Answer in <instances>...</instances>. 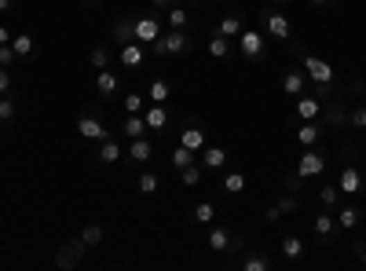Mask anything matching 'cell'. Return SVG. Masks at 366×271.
Segmentation results:
<instances>
[{"mask_svg":"<svg viewBox=\"0 0 366 271\" xmlns=\"http://www.w3.org/2000/svg\"><path fill=\"white\" fill-rule=\"evenodd\" d=\"M256 19H260V33H264V37H274V41H290V37H293L290 15H286V11H274V4H268Z\"/></svg>","mask_w":366,"mask_h":271,"instance_id":"cell-1","label":"cell"},{"mask_svg":"<svg viewBox=\"0 0 366 271\" xmlns=\"http://www.w3.org/2000/svg\"><path fill=\"white\" fill-rule=\"evenodd\" d=\"M293 51L300 55V70L308 73V81H311V85H333V67H330V62H326V59L311 55V51L297 48V44H293Z\"/></svg>","mask_w":366,"mask_h":271,"instance_id":"cell-2","label":"cell"},{"mask_svg":"<svg viewBox=\"0 0 366 271\" xmlns=\"http://www.w3.org/2000/svg\"><path fill=\"white\" fill-rule=\"evenodd\" d=\"M238 51H242V59H250V62H264V55H268V41H264V33L260 30H242L238 37Z\"/></svg>","mask_w":366,"mask_h":271,"instance_id":"cell-3","label":"cell"},{"mask_svg":"<svg viewBox=\"0 0 366 271\" xmlns=\"http://www.w3.org/2000/svg\"><path fill=\"white\" fill-rule=\"evenodd\" d=\"M85 253H88V246H85V238H81V235H77V238H67V242H62V246L55 250V268H62V271L81 268Z\"/></svg>","mask_w":366,"mask_h":271,"instance_id":"cell-4","label":"cell"},{"mask_svg":"<svg viewBox=\"0 0 366 271\" xmlns=\"http://www.w3.org/2000/svg\"><path fill=\"white\" fill-rule=\"evenodd\" d=\"M326 165H330V154L319 150V143H315V147H308L304 154H300L297 173L304 176V180H311V176H322V173H326Z\"/></svg>","mask_w":366,"mask_h":271,"instance_id":"cell-5","label":"cell"},{"mask_svg":"<svg viewBox=\"0 0 366 271\" xmlns=\"http://www.w3.org/2000/svg\"><path fill=\"white\" fill-rule=\"evenodd\" d=\"M209 246H213L216 253H231V250H242L245 242H242V235H234V231H227V227L209 224Z\"/></svg>","mask_w":366,"mask_h":271,"instance_id":"cell-6","label":"cell"},{"mask_svg":"<svg viewBox=\"0 0 366 271\" xmlns=\"http://www.w3.org/2000/svg\"><path fill=\"white\" fill-rule=\"evenodd\" d=\"M77 136L81 139H96V143H103V139L110 136V128H103V121H99V114H81L77 118Z\"/></svg>","mask_w":366,"mask_h":271,"instance_id":"cell-7","label":"cell"},{"mask_svg":"<svg viewBox=\"0 0 366 271\" xmlns=\"http://www.w3.org/2000/svg\"><path fill=\"white\" fill-rule=\"evenodd\" d=\"M162 44H165V55H191V51H194V37L187 30H173V33L162 37Z\"/></svg>","mask_w":366,"mask_h":271,"instance_id":"cell-8","label":"cell"},{"mask_svg":"<svg viewBox=\"0 0 366 271\" xmlns=\"http://www.w3.org/2000/svg\"><path fill=\"white\" fill-rule=\"evenodd\" d=\"M337 187H341V195H363V191H366V176H363L351 161H345V169H341V180H337Z\"/></svg>","mask_w":366,"mask_h":271,"instance_id":"cell-9","label":"cell"},{"mask_svg":"<svg viewBox=\"0 0 366 271\" xmlns=\"http://www.w3.org/2000/svg\"><path fill=\"white\" fill-rule=\"evenodd\" d=\"M180 143L191 147L194 154H202V150H205V128H202V121L191 118L187 125H183V128H180Z\"/></svg>","mask_w":366,"mask_h":271,"instance_id":"cell-10","label":"cell"},{"mask_svg":"<svg viewBox=\"0 0 366 271\" xmlns=\"http://www.w3.org/2000/svg\"><path fill=\"white\" fill-rule=\"evenodd\" d=\"M117 92H121V77H117L110 67L107 70H96V96L99 99H114Z\"/></svg>","mask_w":366,"mask_h":271,"instance_id":"cell-11","label":"cell"},{"mask_svg":"<svg viewBox=\"0 0 366 271\" xmlns=\"http://www.w3.org/2000/svg\"><path fill=\"white\" fill-rule=\"evenodd\" d=\"M158 37H162L158 15H136V41L139 44H150V41H158Z\"/></svg>","mask_w":366,"mask_h":271,"instance_id":"cell-12","label":"cell"},{"mask_svg":"<svg viewBox=\"0 0 366 271\" xmlns=\"http://www.w3.org/2000/svg\"><path fill=\"white\" fill-rule=\"evenodd\" d=\"M150 154H154V143H150L147 136H139V139H128L125 161H132V165H147V161H150Z\"/></svg>","mask_w":366,"mask_h":271,"instance_id":"cell-13","label":"cell"},{"mask_svg":"<svg viewBox=\"0 0 366 271\" xmlns=\"http://www.w3.org/2000/svg\"><path fill=\"white\" fill-rule=\"evenodd\" d=\"M311 231H315L319 246H330V242H333V235H337V216H330V213H319L315 220H311Z\"/></svg>","mask_w":366,"mask_h":271,"instance_id":"cell-14","label":"cell"},{"mask_svg":"<svg viewBox=\"0 0 366 271\" xmlns=\"http://www.w3.org/2000/svg\"><path fill=\"white\" fill-rule=\"evenodd\" d=\"M117 59H121V67L136 70V67H143V59H147V44L128 41V44H121V51H117Z\"/></svg>","mask_w":366,"mask_h":271,"instance_id":"cell-15","label":"cell"},{"mask_svg":"<svg viewBox=\"0 0 366 271\" xmlns=\"http://www.w3.org/2000/svg\"><path fill=\"white\" fill-rule=\"evenodd\" d=\"M322 136H326V125L319 118L315 121H300V128H297V143L300 147H315Z\"/></svg>","mask_w":366,"mask_h":271,"instance_id":"cell-16","label":"cell"},{"mask_svg":"<svg viewBox=\"0 0 366 271\" xmlns=\"http://www.w3.org/2000/svg\"><path fill=\"white\" fill-rule=\"evenodd\" d=\"M227 161H231V154H227L224 147H205V150H202V158H198V165H202L205 173H220Z\"/></svg>","mask_w":366,"mask_h":271,"instance_id":"cell-17","label":"cell"},{"mask_svg":"<svg viewBox=\"0 0 366 271\" xmlns=\"http://www.w3.org/2000/svg\"><path fill=\"white\" fill-rule=\"evenodd\" d=\"M322 125H326V132H330V128H345V125H348V107H345V99H341V96H333V99H330V110H326Z\"/></svg>","mask_w":366,"mask_h":271,"instance_id":"cell-18","label":"cell"},{"mask_svg":"<svg viewBox=\"0 0 366 271\" xmlns=\"http://www.w3.org/2000/svg\"><path fill=\"white\" fill-rule=\"evenodd\" d=\"M143 121H147V128H154V132H165L173 118H168V107H165V103H150V107L143 110Z\"/></svg>","mask_w":366,"mask_h":271,"instance_id":"cell-19","label":"cell"},{"mask_svg":"<svg viewBox=\"0 0 366 271\" xmlns=\"http://www.w3.org/2000/svg\"><path fill=\"white\" fill-rule=\"evenodd\" d=\"M121 158H125V154H121V139H117V136H107L99 143V150H96V161L99 165H117Z\"/></svg>","mask_w":366,"mask_h":271,"instance_id":"cell-20","label":"cell"},{"mask_svg":"<svg viewBox=\"0 0 366 271\" xmlns=\"http://www.w3.org/2000/svg\"><path fill=\"white\" fill-rule=\"evenodd\" d=\"M304 88H308V73L304 70H286L282 73V92L286 96H304Z\"/></svg>","mask_w":366,"mask_h":271,"instance_id":"cell-21","label":"cell"},{"mask_svg":"<svg viewBox=\"0 0 366 271\" xmlns=\"http://www.w3.org/2000/svg\"><path fill=\"white\" fill-rule=\"evenodd\" d=\"M242 30H245L242 11H227V15L220 19V26H216V33H220V37H231V41H234V37H238Z\"/></svg>","mask_w":366,"mask_h":271,"instance_id":"cell-22","label":"cell"},{"mask_svg":"<svg viewBox=\"0 0 366 271\" xmlns=\"http://www.w3.org/2000/svg\"><path fill=\"white\" fill-rule=\"evenodd\" d=\"M322 114V99H315V96H297V118L300 121H315Z\"/></svg>","mask_w":366,"mask_h":271,"instance_id":"cell-23","label":"cell"},{"mask_svg":"<svg viewBox=\"0 0 366 271\" xmlns=\"http://www.w3.org/2000/svg\"><path fill=\"white\" fill-rule=\"evenodd\" d=\"M359 224H363V213L356 209V205H337V227L356 231Z\"/></svg>","mask_w":366,"mask_h":271,"instance_id":"cell-24","label":"cell"},{"mask_svg":"<svg viewBox=\"0 0 366 271\" xmlns=\"http://www.w3.org/2000/svg\"><path fill=\"white\" fill-rule=\"evenodd\" d=\"M242 271H271V256L264 250H250L242 256Z\"/></svg>","mask_w":366,"mask_h":271,"instance_id":"cell-25","label":"cell"},{"mask_svg":"<svg viewBox=\"0 0 366 271\" xmlns=\"http://www.w3.org/2000/svg\"><path fill=\"white\" fill-rule=\"evenodd\" d=\"M121 132H125V139H139V136H147L150 128H147V121H143V114H128V118L121 121Z\"/></svg>","mask_w":366,"mask_h":271,"instance_id":"cell-26","label":"cell"},{"mask_svg":"<svg viewBox=\"0 0 366 271\" xmlns=\"http://www.w3.org/2000/svg\"><path fill=\"white\" fill-rule=\"evenodd\" d=\"M147 99L150 103H168L173 99V85H168L165 77H154V81L147 85Z\"/></svg>","mask_w":366,"mask_h":271,"instance_id":"cell-27","label":"cell"},{"mask_svg":"<svg viewBox=\"0 0 366 271\" xmlns=\"http://www.w3.org/2000/svg\"><path fill=\"white\" fill-rule=\"evenodd\" d=\"M11 48H15V55H19V59H33V55H37V41H33L30 33L11 37Z\"/></svg>","mask_w":366,"mask_h":271,"instance_id":"cell-28","label":"cell"},{"mask_svg":"<svg viewBox=\"0 0 366 271\" xmlns=\"http://www.w3.org/2000/svg\"><path fill=\"white\" fill-rule=\"evenodd\" d=\"M231 51H234V41H231V37L213 33V41H209V55H213V59H231Z\"/></svg>","mask_w":366,"mask_h":271,"instance_id":"cell-29","label":"cell"},{"mask_svg":"<svg viewBox=\"0 0 366 271\" xmlns=\"http://www.w3.org/2000/svg\"><path fill=\"white\" fill-rule=\"evenodd\" d=\"M114 41H117V44L136 41V19H117V22H114Z\"/></svg>","mask_w":366,"mask_h":271,"instance_id":"cell-30","label":"cell"},{"mask_svg":"<svg viewBox=\"0 0 366 271\" xmlns=\"http://www.w3.org/2000/svg\"><path fill=\"white\" fill-rule=\"evenodd\" d=\"M282 256H286V261H290V264H297L300 261V256H304V242H300L297 235H290V238H282Z\"/></svg>","mask_w":366,"mask_h":271,"instance_id":"cell-31","label":"cell"},{"mask_svg":"<svg viewBox=\"0 0 366 271\" xmlns=\"http://www.w3.org/2000/svg\"><path fill=\"white\" fill-rule=\"evenodd\" d=\"M136 191H139V195H158V191H162V180H158V173H139V180H136Z\"/></svg>","mask_w":366,"mask_h":271,"instance_id":"cell-32","label":"cell"},{"mask_svg":"<svg viewBox=\"0 0 366 271\" xmlns=\"http://www.w3.org/2000/svg\"><path fill=\"white\" fill-rule=\"evenodd\" d=\"M220 187H224V195H242L245 191V173H227L220 180Z\"/></svg>","mask_w":366,"mask_h":271,"instance_id":"cell-33","label":"cell"},{"mask_svg":"<svg viewBox=\"0 0 366 271\" xmlns=\"http://www.w3.org/2000/svg\"><path fill=\"white\" fill-rule=\"evenodd\" d=\"M213 216H216V209H213V202H198V205H194V209H191V220L194 224H213Z\"/></svg>","mask_w":366,"mask_h":271,"instance_id":"cell-34","label":"cell"},{"mask_svg":"<svg viewBox=\"0 0 366 271\" xmlns=\"http://www.w3.org/2000/svg\"><path fill=\"white\" fill-rule=\"evenodd\" d=\"M88 62H92L96 70H107V67H110V48H107V44H96V48L88 51Z\"/></svg>","mask_w":366,"mask_h":271,"instance_id":"cell-35","label":"cell"},{"mask_svg":"<svg viewBox=\"0 0 366 271\" xmlns=\"http://www.w3.org/2000/svg\"><path fill=\"white\" fill-rule=\"evenodd\" d=\"M194 161H198V158H194V150H191V147H183V143H180V147L173 150V169H176V173H180V169H187V165H194Z\"/></svg>","mask_w":366,"mask_h":271,"instance_id":"cell-36","label":"cell"},{"mask_svg":"<svg viewBox=\"0 0 366 271\" xmlns=\"http://www.w3.org/2000/svg\"><path fill=\"white\" fill-rule=\"evenodd\" d=\"M319 202L326 205V209H337V205H341V187H337V184H326V187L319 191Z\"/></svg>","mask_w":366,"mask_h":271,"instance_id":"cell-37","label":"cell"},{"mask_svg":"<svg viewBox=\"0 0 366 271\" xmlns=\"http://www.w3.org/2000/svg\"><path fill=\"white\" fill-rule=\"evenodd\" d=\"M202 173H205V169H202L198 161H194V165H187V169H180V184H183V187H198Z\"/></svg>","mask_w":366,"mask_h":271,"instance_id":"cell-38","label":"cell"},{"mask_svg":"<svg viewBox=\"0 0 366 271\" xmlns=\"http://www.w3.org/2000/svg\"><path fill=\"white\" fill-rule=\"evenodd\" d=\"M168 26H173V30H187V8L183 4H176V8H168Z\"/></svg>","mask_w":366,"mask_h":271,"instance_id":"cell-39","label":"cell"},{"mask_svg":"<svg viewBox=\"0 0 366 271\" xmlns=\"http://www.w3.org/2000/svg\"><path fill=\"white\" fill-rule=\"evenodd\" d=\"M81 238H85L88 250L99 246V242H103V227H99V224H85V227H81Z\"/></svg>","mask_w":366,"mask_h":271,"instance_id":"cell-40","label":"cell"},{"mask_svg":"<svg viewBox=\"0 0 366 271\" xmlns=\"http://www.w3.org/2000/svg\"><path fill=\"white\" fill-rule=\"evenodd\" d=\"M279 209H282V216H290V213H300V198L293 195V191H286V195L279 198Z\"/></svg>","mask_w":366,"mask_h":271,"instance_id":"cell-41","label":"cell"},{"mask_svg":"<svg viewBox=\"0 0 366 271\" xmlns=\"http://www.w3.org/2000/svg\"><path fill=\"white\" fill-rule=\"evenodd\" d=\"M11 118H15V99L8 92V96H0V121H11Z\"/></svg>","mask_w":366,"mask_h":271,"instance_id":"cell-42","label":"cell"},{"mask_svg":"<svg viewBox=\"0 0 366 271\" xmlns=\"http://www.w3.org/2000/svg\"><path fill=\"white\" fill-rule=\"evenodd\" d=\"M348 125L351 128H366V103H359V107L348 114Z\"/></svg>","mask_w":366,"mask_h":271,"instance_id":"cell-43","label":"cell"},{"mask_svg":"<svg viewBox=\"0 0 366 271\" xmlns=\"http://www.w3.org/2000/svg\"><path fill=\"white\" fill-rule=\"evenodd\" d=\"M125 110H128V114H143V96H139V92H128V96H125Z\"/></svg>","mask_w":366,"mask_h":271,"instance_id":"cell-44","label":"cell"},{"mask_svg":"<svg viewBox=\"0 0 366 271\" xmlns=\"http://www.w3.org/2000/svg\"><path fill=\"white\" fill-rule=\"evenodd\" d=\"M300 184H304V176H300L297 169H290V173H286V191H293V195H297V191H300Z\"/></svg>","mask_w":366,"mask_h":271,"instance_id":"cell-45","label":"cell"},{"mask_svg":"<svg viewBox=\"0 0 366 271\" xmlns=\"http://www.w3.org/2000/svg\"><path fill=\"white\" fill-rule=\"evenodd\" d=\"M15 59H19V55H15V48H11V44H0V67H11Z\"/></svg>","mask_w":366,"mask_h":271,"instance_id":"cell-46","label":"cell"},{"mask_svg":"<svg viewBox=\"0 0 366 271\" xmlns=\"http://www.w3.org/2000/svg\"><path fill=\"white\" fill-rule=\"evenodd\" d=\"M8 92H11V70L0 67V96H8Z\"/></svg>","mask_w":366,"mask_h":271,"instance_id":"cell-47","label":"cell"},{"mask_svg":"<svg viewBox=\"0 0 366 271\" xmlns=\"http://www.w3.org/2000/svg\"><path fill=\"white\" fill-rule=\"evenodd\" d=\"M351 253H356V261L366 268V238L363 242H351Z\"/></svg>","mask_w":366,"mask_h":271,"instance_id":"cell-48","label":"cell"},{"mask_svg":"<svg viewBox=\"0 0 366 271\" xmlns=\"http://www.w3.org/2000/svg\"><path fill=\"white\" fill-rule=\"evenodd\" d=\"M264 220H268V224H279V220H282V209H279V205H271V209L264 213Z\"/></svg>","mask_w":366,"mask_h":271,"instance_id":"cell-49","label":"cell"},{"mask_svg":"<svg viewBox=\"0 0 366 271\" xmlns=\"http://www.w3.org/2000/svg\"><path fill=\"white\" fill-rule=\"evenodd\" d=\"M0 44H11V33H8V26H0Z\"/></svg>","mask_w":366,"mask_h":271,"instance_id":"cell-50","label":"cell"},{"mask_svg":"<svg viewBox=\"0 0 366 271\" xmlns=\"http://www.w3.org/2000/svg\"><path fill=\"white\" fill-rule=\"evenodd\" d=\"M308 4H311V8H330L333 0H308Z\"/></svg>","mask_w":366,"mask_h":271,"instance_id":"cell-51","label":"cell"},{"mask_svg":"<svg viewBox=\"0 0 366 271\" xmlns=\"http://www.w3.org/2000/svg\"><path fill=\"white\" fill-rule=\"evenodd\" d=\"M15 8V0H0V11H11Z\"/></svg>","mask_w":366,"mask_h":271,"instance_id":"cell-52","label":"cell"},{"mask_svg":"<svg viewBox=\"0 0 366 271\" xmlns=\"http://www.w3.org/2000/svg\"><path fill=\"white\" fill-rule=\"evenodd\" d=\"M150 4H158V8H168V0H150Z\"/></svg>","mask_w":366,"mask_h":271,"instance_id":"cell-53","label":"cell"},{"mask_svg":"<svg viewBox=\"0 0 366 271\" xmlns=\"http://www.w3.org/2000/svg\"><path fill=\"white\" fill-rule=\"evenodd\" d=\"M264 4H290V0H264Z\"/></svg>","mask_w":366,"mask_h":271,"instance_id":"cell-54","label":"cell"},{"mask_svg":"<svg viewBox=\"0 0 366 271\" xmlns=\"http://www.w3.org/2000/svg\"><path fill=\"white\" fill-rule=\"evenodd\" d=\"M363 103H366V88H363Z\"/></svg>","mask_w":366,"mask_h":271,"instance_id":"cell-55","label":"cell"},{"mask_svg":"<svg viewBox=\"0 0 366 271\" xmlns=\"http://www.w3.org/2000/svg\"><path fill=\"white\" fill-rule=\"evenodd\" d=\"M85 4H96V0H85Z\"/></svg>","mask_w":366,"mask_h":271,"instance_id":"cell-56","label":"cell"}]
</instances>
